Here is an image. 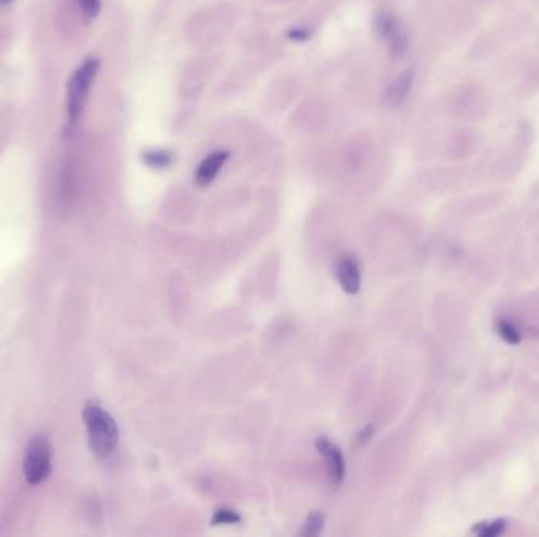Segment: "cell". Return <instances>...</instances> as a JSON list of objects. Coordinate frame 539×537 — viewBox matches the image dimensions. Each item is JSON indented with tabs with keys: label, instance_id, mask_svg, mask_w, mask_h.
I'll return each mask as SVG.
<instances>
[{
	"label": "cell",
	"instance_id": "11",
	"mask_svg": "<svg viewBox=\"0 0 539 537\" xmlns=\"http://www.w3.org/2000/svg\"><path fill=\"white\" fill-rule=\"evenodd\" d=\"M506 520H496L491 523H479L473 528V531L483 537H496L505 531Z\"/></svg>",
	"mask_w": 539,
	"mask_h": 537
},
{
	"label": "cell",
	"instance_id": "12",
	"mask_svg": "<svg viewBox=\"0 0 539 537\" xmlns=\"http://www.w3.org/2000/svg\"><path fill=\"white\" fill-rule=\"evenodd\" d=\"M82 16L87 22L93 21L101 11V0H76Z\"/></svg>",
	"mask_w": 539,
	"mask_h": 537
},
{
	"label": "cell",
	"instance_id": "6",
	"mask_svg": "<svg viewBox=\"0 0 539 537\" xmlns=\"http://www.w3.org/2000/svg\"><path fill=\"white\" fill-rule=\"evenodd\" d=\"M316 448L327 460L329 479L334 484H341L346 476V464H344V457L338 446L333 444L328 438L320 436L316 440Z\"/></svg>",
	"mask_w": 539,
	"mask_h": 537
},
{
	"label": "cell",
	"instance_id": "7",
	"mask_svg": "<svg viewBox=\"0 0 539 537\" xmlns=\"http://www.w3.org/2000/svg\"><path fill=\"white\" fill-rule=\"evenodd\" d=\"M229 156L230 153L227 150H216L204 158L196 170V175H194V181H196L197 186L205 188L212 185L215 178L218 177V173L222 170L224 164L227 163Z\"/></svg>",
	"mask_w": 539,
	"mask_h": 537
},
{
	"label": "cell",
	"instance_id": "8",
	"mask_svg": "<svg viewBox=\"0 0 539 537\" xmlns=\"http://www.w3.org/2000/svg\"><path fill=\"white\" fill-rule=\"evenodd\" d=\"M411 84H414V73L409 70L401 73L386 90V103L391 106H399L401 103H404V100H406L410 93Z\"/></svg>",
	"mask_w": 539,
	"mask_h": 537
},
{
	"label": "cell",
	"instance_id": "9",
	"mask_svg": "<svg viewBox=\"0 0 539 537\" xmlns=\"http://www.w3.org/2000/svg\"><path fill=\"white\" fill-rule=\"evenodd\" d=\"M142 161L152 169H168L175 161V155L169 150H147L142 153Z\"/></svg>",
	"mask_w": 539,
	"mask_h": 537
},
{
	"label": "cell",
	"instance_id": "14",
	"mask_svg": "<svg viewBox=\"0 0 539 537\" xmlns=\"http://www.w3.org/2000/svg\"><path fill=\"white\" fill-rule=\"evenodd\" d=\"M324 526V516L320 512H312L303 528V536H317Z\"/></svg>",
	"mask_w": 539,
	"mask_h": 537
},
{
	"label": "cell",
	"instance_id": "16",
	"mask_svg": "<svg viewBox=\"0 0 539 537\" xmlns=\"http://www.w3.org/2000/svg\"><path fill=\"white\" fill-rule=\"evenodd\" d=\"M10 2H13V0H0V6H4V5H9Z\"/></svg>",
	"mask_w": 539,
	"mask_h": 537
},
{
	"label": "cell",
	"instance_id": "1",
	"mask_svg": "<svg viewBox=\"0 0 539 537\" xmlns=\"http://www.w3.org/2000/svg\"><path fill=\"white\" fill-rule=\"evenodd\" d=\"M82 418L88 432L90 449L100 457L111 456L118 444V427L114 418L95 404L86 405Z\"/></svg>",
	"mask_w": 539,
	"mask_h": 537
},
{
	"label": "cell",
	"instance_id": "3",
	"mask_svg": "<svg viewBox=\"0 0 539 537\" xmlns=\"http://www.w3.org/2000/svg\"><path fill=\"white\" fill-rule=\"evenodd\" d=\"M52 449L46 436L36 435L29 441L24 457V476L30 486H38L51 474Z\"/></svg>",
	"mask_w": 539,
	"mask_h": 537
},
{
	"label": "cell",
	"instance_id": "2",
	"mask_svg": "<svg viewBox=\"0 0 539 537\" xmlns=\"http://www.w3.org/2000/svg\"><path fill=\"white\" fill-rule=\"evenodd\" d=\"M100 70L98 58H87L76 71L73 73L68 82V122L74 125L79 120L82 111L86 108L87 96Z\"/></svg>",
	"mask_w": 539,
	"mask_h": 537
},
{
	"label": "cell",
	"instance_id": "4",
	"mask_svg": "<svg viewBox=\"0 0 539 537\" xmlns=\"http://www.w3.org/2000/svg\"><path fill=\"white\" fill-rule=\"evenodd\" d=\"M376 30L394 56H404L407 49V34L393 13L380 11L376 16Z\"/></svg>",
	"mask_w": 539,
	"mask_h": 537
},
{
	"label": "cell",
	"instance_id": "13",
	"mask_svg": "<svg viewBox=\"0 0 539 537\" xmlns=\"http://www.w3.org/2000/svg\"><path fill=\"white\" fill-rule=\"evenodd\" d=\"M240 521H242V517H240L235 511H230L226 508L216 511L212 518L213 525H237Z\"/></svg>",
	"mask_w": 539,
	"mask_h": 537
},
{
	"label": "cell",
	"instance_id": "5",
	"mask_svg": "<svg viewBox=\"0 0 539 537\" xmlns=\"http://www.w3.org/2000/svg\"><path fill=\"white\" fill-rule=\"evenodd\" d=\"M334 275L342 290L349 295H356L361 287V271L359 263L351 254L341 255L334 265Z\"/></svg>",
	"mask_w": 539,
	"mask_h": 537
},
{
	"label": "cell",
	"instance_id": "15",
	"mask_svg": "<svg viewBox=\"0 0 539 537\" xmlns=\"http://www.w3.org/2000/svg\"><path fill=\"white\" fill-rule=\"evenodd\" d=\"M287 36L292 41H306V40H309L311 30H308L306 27H292L287 32Z\"/></svg>",
	"mask_w": 539,
	"mask_h": 537
},
{
	"label": "cell",
	"instance_id": "10",
	"mask_svg": "<svg viewBox=\"0 0 539 537\" xmlns=\"http://www.w3.org/2000/svg\"><path fill=\"white\" fill-rule=\"evenodd\" d=\"M497 331H498V334L501 336V339L506 340V342L511 344V345L519 344L520 339H522L519 329L515 328L514 324L506 322V320H500L497 323Z\"/></svg>",
	"mask_w": 539,
	"mask_h": 537
}]
</instances>
